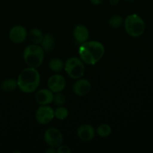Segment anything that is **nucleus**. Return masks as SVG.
<instances>
[{
	"instance_id": "obj_1",
	"label": "nucleus",
	"mask_w": 153,
	"mask_h": 153,
	"mask_svg": "<svg viewBox=\"0 0 153 153\" xmlns=\"http://www.w3.org/2000/svg\"><path fill=\"white\" fill-rule=\"evenodd\" d=\"M81 60L88 65H95L105 55V46L99 41H86L79 49Z\"/></svg>"
},
{
	"instance_id": "obj_2",
	"label": "nucleus",
	"mask_w": 153,
	"mask_h": 153,
	"mask_svg": "<svg viewBox=\"0 0 153 153\" xmlns=\"http://www.w3.org/2000/svg\"><path fill=\"white\" fill-rule=\"evenodd\" d=\"M17 88L25 94L36 91L40 84V74L37 68L28 67L20 72L17 78Z\"/></svg>"
},
{
	"instance_id": "obj_3",
	"label": "nucleus",
	"mask_w": 153,
	"mask_h": 153,
	"mask_svg": "<svg viewBox=\"0 0 153 153\" xmlns=\"http://www.w3.org/2000/svg\"><path fill=\"white\" fill-rule=\"evenodd\" d=\"M45 52L43 48L37 44H31L23 51V60L28 67L38 68L44 60Z\"/></svg>"
},
{
	"instance_id": "obj_4",
	"label": "nucleus",
	"mask_w": 153,
	"mask_h": 153,
	"mask_svg": "<svg viewBox=\"0 0 153 153\" xmlns=\"http://www.w3.org/2000/svg\"><path fill=\"white\" fill-rule=\"evenodd\" d=\"M124 28L129 36L138 37L145 31V22L143 19L136 13L130 14L124 19Z\"/></svg>"
},
{
	"instance_id": "obj_5",
	"label": "nucleus",
	"mask_w": 153,
	"mask_h": 153,
	"mask_svg": "<svg viewBox=\"0 0 153 153\" xmlns=\"http://www.w3.org/2000/svg\"><path fill=\"white\" fill-rule=\"evenodd\" d=\"M64 70L69 77L73 79H79L84 76L85 65L80 58L72 57L64 63Z\"/></svg>"
},
{
	"instance_id": "obj_6",
	"label": "nucleus",
	"mask_w": 153,
	"mask_h": 153,
	"mask_svg": "<svg viewBox=\"0 0 153 153\" xmlns=\"http://www.w3.org/2000/svg\"><path fill=\"white\" fill-rule=\"evenodd\" d=\"M44 140L46 144L50 147L58 148L64 141V137L59 129L56 128H49L44 132Z\"/></svg>"
},
{
	"instance_id": "obj_7",
	"label": "nucleus",
	"mask_w": 153,
	"mask_h": 153,
	"mask_svg": "<svg viewBox=\"0 0 153 153\" xmlns=\"http://www.w3.org/2000/svg\"><path fill=\"white\" fill-rule=\"evenodd\" d=\"M55 118L54 110L52 107L47 105H40L35 113V119L40 125H46L52 122Z\"/></svg>"
},
{
	"instance_id": "obj_8",
	"label": "nucleus",
	"mask_w": 153,
	"mask_h": 153,
	"mask_svg": "<svg viewBox=\"0 0 153 153\" xmlns=\"http://www.w3.org/2000/svg\"><path fill=\"white\" fill-rule=\"evenodd\" d=\"M48 88L55 93L62 92L66 87L65 78L60 74H54L49 78L47 81Z\"/></svg>"
},
{
	"instance_id": "obj_9",
	"label": "nucleus",
	"mask_w": 153,
	"mask_h": 153,
	"mask_svg": "<svg viewBox=\"0 0 153 153\" xmlns=\"http://www.w3.org/2000/svg\"><path fill=\"white\" fill-rule=\"evenodd\" d=\"M8 36L10 41L19 44V43H23L26 40L28 32L25 27L22 25H16L11 28V29L9 31Z\"/></svg>"
},
{
	"instance_id": "obj_10",
	"label": "nucleus",
	"mask_w": 153,
	"mask_h": 153,
	"mask_svg": "<svg viewBox=\"0 0 153 153\" xmlns=\"http://www.w3.org/2000/svg\"><path fill=\"white\" fill-rule=\"evenodd\" d=\"M54 93L48 88H43L35 93L34 99L36 102L40 105H47L53 102Z\"/></svg>"
},
{
	"instance_id": "obj_11",
	"label": "nucleus",
	"mask_w": 153,
	"mask_h": 153,
	"mask_svg": "<svg viewBox=\"0 0 153 153\" xmlns=\"http://www.w3.org/2000/svg\"><path fill=\"white\" fill-rule=\"evenodd\" d=\"M91 90V84L88 79H77L73 87V93L78 97H85L88 95Z\"/></svg>"
},
{
	"instance_id": "obj_12",
	"label": "nucleus",
	"mask_w": 153,
	"mask_h": 153,
	"mask_svg": "<svg viewBox=\"0 0 153 153\" xmlns=\"http://www.w3.org/2000/svg\"><path fill=\"white\" fill-rule=\"evenodd\" d=\"M77 135L82 141H91L95 137L96 131L92 126L83 124L77 129Z\"/></svg>"
},
{
	"instance_id": "obj_13",
	"label": "nucleus",
	"mask_w": 153,
	"mask_h": 153,
	"mask_svg": "<svg viewBox=\"0 0 153 153\" xmlns=\"http://www.w3.org/2000/svg\"><path fill=\"white\" fill-rule=\"evenodd\" d=\"M73 36L75 40L80 43L88 41L89 38V31L88 28L84 25H76L73 30Z\"/></svg>"
},
{
	"instance_id": "obj_14",
	"label": "nucleus",
	"mask_w": 153,
	"mask_h": 153,
	"mask_svg": "<svg viewBox=\"0 0 153 153\" xmlns=\"http://www.w3.org/2000/svg\"><path fill=\"white\" fill-rule=\"evenodd\" d=\"M27 37L28 38V40L33 43V44H40L42 41V39L43 37V32H42L41 30H40L39 28H31L29 31V32L28 33V36Z\"/></svg>"
},
{
	"instance_id": "obj_15",
	"label": "nucleus",
	"mask_w": 153,
	"mask_h": 153,
	"mask_svg": "<svg viewBox=\"0 0 153 153\" xmlns=\"http://www.w3.org/2000/svg\"><path fill=\"white\" fill-rule=\"evenodd\" d=\"M40 44H41L40 46L43 48L45 52H51L53 49V46L55 45V38L53 35L51 34H46L43 35Z\"/></svg>"
},
{
	"instance_id": "obj_16",
	"label": "nucleus",
	"mask_w": 153,
	"mask_h": 153,
	"mask_svg": "<svg viewBox=\"0 0 153 153\" xmlns=\"http://www.w3.org/2000/svg\"><path fill=\"white\" fill-rule=\"evenodd\" d=\"M17 88V82L15 79H5L0 83V89L4 92H12Z\"/></svg>"
},
{
	"instance_id": "obj_17",
	"label": "nucleus",
	"mask_w": 153,
	"mask_h": 153,
	"mask_svg": "<svg viewBox=\"0 0 153 153\" xmlns=\"http://www.w3.org/2000/svg\"><path fill=\"white\" fill-rule=\"evenodd\" d=\"M49 69H50L52 71L55 72V73H58V72L61 71V70L64 69V61H63L62 60L60 59V58H55L49 61Z\"/></svg>"
},
{
	"instance_id": "obj_18",
	"label": "nucleus",
	"mask_w": 153,
	"mask_h": 153,
	"mask_svg": "<svg viewBox=\"0 0 153 153\" xmlns=\"http://www.w3.org/2000/svg\"><path fill=\"white\" fill-rule=\"evenodd\" d=\"M111 127L106 123H102L97 128V134L101 137H108L111 134Z\"/></svg>"
},
{
	"instance_id": "obj_19",
	"label": "nucleus",
	"mask_w": 153,
	"mask_h": 153,
	"mask_svg": "<svg viewBox=\"0 0 153 153\" xmlns=\"http://www.w3.org/2000/svg\"><path fill=\"white\" fill-rule=\"evenodd\" d=\"M54 115L55 118L59 120H64L67 119L69 115V111L65 107H63L62 105L57 108L55 110H54Z\"/></svg>"
},
{
	"instance_id": "obj_20",
	"label": "nucleus",
	"mask_w": 153,
	"mask_h": 153,
	"mask_svg": "<svg viewBox=\"0 0 153 153\" xmlns=\"http://www.w3.org/2000/svg\"><path fill=\"white\" fill-rule=\"evenodd\" d=\"M124 19L123 18L119 15H114L109 19L108 24L111 28H118L123 24Z\"/></svg>"
},
{
	"instance_id": "obj_21",
	"label": "nucleus",
	"mask_w": 153,
	"mask_h": 153,
	"mask_svg": "<svg viewBox=\"0 0 153 153\" xmlns=\"http://www.w3.org/2000/svg\"><path fill=\"white\" fill-rule=\"evenodd\" d=\"M66 102V97L64 94L61 92L55 93V94L54 95L53 98V102L55 103L56 105L61 106L65 103Z\"/></svg>"
},
{
	"instance_id": "obj_22",
	"label": "nucleus",
	"mask_w": 153,
	"mask_h": 153,
	"mask_svg": "<svg viewBox=\"0 0 153 153\" xmlns=\"http://www.w3.org/2000/svg\"><path fill=\"white\" fill-rule=\"evenodd\" d=\"M71 152V149L69 146H64L62 144L57 148V152L58 153H70Z\"/></svg>"
},
{
	"instance_id": "obj_23",
	"label": "nucleus",
	"mask_w": 153,
	"mask_h": 153,
	"mask_svg": "<svg viewBox=\"0 0 153 153\" xmlns=\"http://www.w3.org/2000/svg\"><path fill=\"white\" fill-rule=\"evenodd\" d=\"M89 1L94 5H100V4H101L103 2L104 0H89Z\"/></svg>"
},
{
	"instance_id": "obj_24",
	"label": "nucleus",
	"mask_w": 153,
	"mask_h": 153,
	"mask_svg": "<svg viewBox=\"0 0 153 153\" xmlns=\"http://www.w3.org/2000/svg\"><path fill=\"white\" fill-rule=\"evenodd\" d=\"M120 0H108V2L111 5L116 6L120 3Z\"/></svg>"
},
{
	"instance_id": "obj_25",
	"label": "nucleus",
	"mask_w": 153,
	"mask_h": 153,
	"mask_svg": "<svg viewBox=\"0 0 153 153\" xmlns=\"http://www.w3.org/2000/svg\"><path fill=\"white\" fill-rule=\"evenodd\" d=\"M46 153H55V152H57V149H55V148L50 147V146H49V148L46 151Z\"/></svg>"
},
{
	"instance_id": "obj_26",
	"label": "nucleus",
	"mask_w": 153,
	"mask_h": 153,
	"mask_svg": "<svg viewBox=\"0 0 153 153\" xmlns=\"http://www.w3.org/2000/svg\"><path fill=\"white\" fill-rule=\"evenodd\" d=\"M125 1H135V0H125Z\"/></svg>"
}]
</instances>
